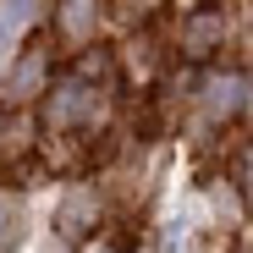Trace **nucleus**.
I'll use <instances>...</instances> for the list:
<instances>
[{
    "label": "nucleus",
    "instance_id": "nucleus-1",
    "mask_svg": "<svg viewBox=\"0 0 253 253\" xmlns=\"http://www.w3.org/2000/svg\"><path fill=\"white\" fill-rule=\"evenodd\" d=\"M110 121V94L94 88L88 77H61L55 88H44V105H39V126L50 138L61 132H94V126Z\"/></svg>",
    "mask_w": 253,
    "mask_h": 253
},
{
    "label": "nucleus",
    "instance_id": "nucleus-2",
    "mask_svg": "<svg viewBox=\"0 0 253 253\" xmlns=\"http://www.w3.org/2000/svg\"><path fill=\"white\" fill-rule=\"evenodd\" d=\"M248 88H253V83L242 72H209L198 83V94H193L198 99V132H215V126L237 121L248 110Z\"/></svg>",
    "mask_w": 253,
    "mask_h": 253
},
{
    "label": "nucleus",
    "instance_id": "nucleus-3",
    "mask_svg": "<svg viewBox=\"0 0 253 253\" xmlns=\"http://www.w3.org/2000/svg\"><path fill=\"white\" fill-rule=\"evenodd\" d=\"M44 88H50V50H17L0 72V105L6 110H28Z\"/></svg>",
    "mask_w": 253,
    "mask_h": 253
},
{
    "label": "nucleus",
    "instance_id": "nucleus-4",
    "mask_svg": "<svg viewBox=\"0 0 253 253\" xmlns=\"http://www.w3.org/2000/svg\"><path fill=\"white\" fill-rule=\"evenodd\" d=\"M99 226V187L94 182H72L55 204V237L61 242H83Z\"/></svg>",
    "mask_w": 253,
    "mask_h": 253
},
{
    "label": "nucleus",
    "instance_id": "nucleus-5",
    "mask_svg": "<svg viewBox=\"0 0 253 253\" xmlns=\"http://www.w3.org/2000/svg\"><path fill=\"white\" fill-rule=\"evenodd\" d=\"M226 39H231V17H226V11H215V6H193V11H187V22H182V55H187V61L215 55Z\"/></svg>",
    "mask_w": 253,
    "mask_h": 253
},
{
    "label": "nucleus",
    "instance_id": "nucleus-6",
    "mask_svg": "<svg viewBox=\"0 0 253 253\" xmlns=\"http://www.w3.org/2000/svg\"><path fill=\"white\" fill-rule=\"evenodd\" d=\"M44 17H50V0H0V72Z\"/></svg>",
    "mask_w": 253,
    "mask_h": 253
},
{
    "label": "nucleus",
    "instance_id": "nucleus-7",
    "mask_svg": "<svg viewBox=\"0 0 253 253\" xmlns=\"http://www.w3.org/2000/svg\"><path fill=\"white\" fill-rule=\"evenodd\" d=\"M99 22H105V0H61L55 6V28L66 44H88L99 33Z\"/></svg>",
    "mask_w": 253,
    "mask_h": 253
},
{
    "label": "nucleus",
    "instance_id": "nucleus-8",
    "mask_svg": "<svg viewBox=\"0 0 253 253\" xmlns=\"http://www.w3.org/2000/svg\"><path fill=\"white\" fill-rule=\"evenodd\" d=\"M193 209H198L204 226H242V215H248V204H242V193H237L231 182H209V193H204Z\"/></svg>",
    "mask_w": 253,
    "mask_h": 253
},
{
    "label": "nucleus",
    "instance_id": "nucleus-9",
    "mask_svg": "<svg viewBox=\"0 0 253 253\" xmlns=\"http://www.w3.org/2000/svg\"><path fill=\"white\" fill-rule=\"evenodd\" d=\"M22 237H28V198L0 193V253H17Z\"/></svg>",
    "mask_w": 253,
    "mask_h": 253
},
{
    "label": "nucleus",
    "instance_id": "nucleus-10",
    "mask_svg": "<svg viewBox=\"0 0 253 253\" xmlns=\"http://www.w3.org/2000/svg\"><path fill=\"white\" fill-rule=\"evenodd\" d=\"M33 149V116H17V121H0V154L17 160Z\"/></svg>",
    "mask_w": 253,
    "mask_h": 253
},
{
    "label": "nucleus",
    "instance_id": "nucleus-11",
    "mask_svg": "<svg viewBox=\"0 0 253 253\" xmlns=\"http://www.w3.org/2000/svg\"><path fill=\"white\" fill-rule=\"evenodd\" d=\"M237 193H242L248 215H253V143H248V154H242V182H237Z\"/></svg>",
    "mask_w": 253,
    "mask_h": 253
},
{
    "label": "nucleus",
    "instance_id": "nucleus-12",
    "mask_svg": "<svg viewBox=\"0 0 253 253\" xmlns=\"http://www.w3.org/2000/svg\"><path fill=\"white\" fill-rule=\"evenodd\" d=\"M154 6H160V0H121V11H126V17H149Z\"/></svg>",
    "mask_w": 253,
    "mask_h": 253
},
{
    "label": "nucleus",
    "instance_id": "nucleus-13",
    "mask_svg": "<svg viewBox=\"0 0 253 253\" xmlns=\"http://www.w3.org/2000/svg\"><path fill=\"white\" fill-rule=\"evenodd\" d=\"M182 6H187V11H193V6H198V0H182Z\"/></svg>",
    "mask_w": 253,
    "mask_h": 253
},
{
    "label": "nucleus",
    "instance_id": "nucleus-14",
    "mask_svg": "<svg viewBox=\"0 0 253 253\" xmlns=\"http://www.w3.org/2000/svg\"><path fill=\"white\" fill-rule=\"evenodd\" d=\"M94 253H110V248H94Z\"/></svg>",
    "mask_w": 253,
    "mask_h": 253
},
{
    "label": "nucleus",
    "instance_id": "nucleus-15",
    "mask_svg": "<svg viewBox=\"0 0 253 253\" xmlns=\"http://www.w3.org/2000/svg\"><path fill=\"white\" fill-rule=\"evenodd\" d=\"M143 253H154V248H143Z\"/></svg>",
    "mask_w": 253,
    "mask_h": 253
}]
</instances>
